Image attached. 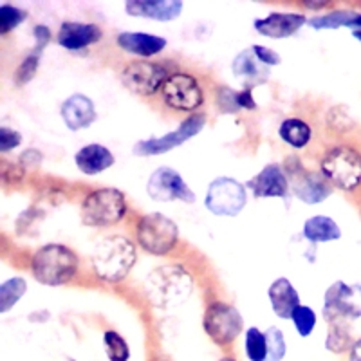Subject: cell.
Here are the masks:
<instances>
[{
	"label": "cell",
	"mask_w": 361,
	"mask_h": 361,
	"mask_svg": "<svg viewBox=\"0 0 361 361\" xmlns=\"http://www.w3.org/2000/svg\"><path fill=\"white\" fill-rule=\"evenodd\" d=\"M150 304L157 309H172L185 304L193 291V279L180 266H157L145 280Z\"/></svg>",
	"instance_id": "cell-1"
},
{
	"label": "cell",
	"mask_w": 361,
	"mask_h": 361,
	"mask_svg": "<svg viewBox=\"0 0 361 361\" xmlns=\"http://www.w3.org/2000/svg\"><path fill=\"white\" fill-rule=\"evenodd\" d=\"M137 253L132 240L123 235H111L99 240L92 253V267L103 282H121L134 267Z\"/></svg>",
	"instance_id": "cell-2"
},
{
	"label": "cell",
	"mask_w": 361,
	"mask_h": 361,
	"mask_svg": "<svg viewBox=\"0 0 361 361\" xmlns=\"http://www.w3.org/2000/svg\"><path fill=\"white\" fill-rule=\"evenodd\" d=\"M33 275L44 286H63L78 271V257L62 244H47L33 257Z\"/></svg>",
	"instance_id": "cell-3"
},
{
	"label": "cell",
	"mask_w": 361,
	"mask_h": 361,
	"mask_svg": "<svg viewBox=\"0 0 361 361\" xmlns=\"http://www.w3.org/2000/svg\"><path fill=\"white\" fill-rule=\"evenodd\" d=\"M322 176L343 192L361 188V152L350 145L329 148L322 159Z\"/></svg>",
	"instance_id": "cell-4"
},
{
	"label": "cell",
	"mask_w": 361,
	"mask_h": 361,
	"mask_svg": "<svg viewBox=\"0 0 361 361\" xmlns=\"http://www.w3.org/2000/svg\"><path fill=\"white\" fill-rule=\"evenodd\" d=\"M127 214L123 192L116 188H102L89 193L82 204V219L87 226H112Z\"/></svg>",
	"instance_id": "cell-5"
},
{
	"label": "cell",
	"mask_w": 361,
	"mask_h": 361,
	"mask_svg": "<svg viewBox=\"0 0 361 361\" xmlns=\"http://www.w3.org/2000/svg\"><path fill=\"white\" fill-rule=\"evenodd\" d=\"M179 230L172 219L161 214H148L137 224V243L152 255H166L173 250Z\"/></svg>",
	"instance_id": "cell-6"
},
{
	"label": "cell",
	"mask_w": 361,
	"mask_h": 361,
	"mask_svg": "<svg viewBox=\"0 0 361 361\" xmlns=\"http://www.w3.org/2000/svg\"><path fill=\"white\" fill-rule=\"evenodd\" d=\"M324 316L331 325L361 318V286L334 282L325 293Z\"/></svg>",
	"instance_id": "cell-7"
},
{
	"label": "cell",
	"mask_w": 361,
	"mask_h": 361,
	"mask_svg": "<svg viewBox=\"0 0 361 361\" xmlns=\"http://www.w3.org/2000/svg\"><path fill=\"white\" fill-rule=\"evenodd\" d=\"M247 202L246 186L231 177H217L209 185L206 193V208L214 215L221 217H235L244 209Z\"/></svg>",
	"instance_id": "cell-8"
},
{
	"label": "cell",
	"mask_w": 361,
	"mask_h": 361,
	"mask_svg": "<svg viewBox=\"0 0 361 361\" xmlns=\"http://www.w3.org/2000/svg\"><path fill=\"white\" fill-rule=\"evenodd\" d=\"M204 331L217 345H230L243 333L244 320L233 305L215 302L206 309Z\"/></svg>",
	"instance_id": "cell-9"
},
{
	"label": "cell",
	"mask_w": 361,
	"mask_h": 361,
	"mask_svg": "<svg viewBox=\"0 0 361 361\" xmlns=\"http://www.w3.org/2000/svg\"><path fill=\"white\" fill-rule=\"evenodd\" d=\"M206 118L201 114H193L188 119H185L179 125L176 132H169V134L161 135V137H152V140H143L140 143L134 145V156L148 157V156H161V154L170 152L172 148L180 147L188 140H192L193 135H197L199 132L204 128Z\"/></svg>",
	"instance_id": "cell-10"
},
{
	"label": "cell",
	"mask_w": 361,
	"mask_h": 361,
	"mask_svg": "<svg viewBox=\"0 0 361 361\" xmlns=\"http://www.w3.org/2000/svg\"><path fill=\"white\" fill-rule=\"evenodd\" d=\"M163 99L170 109L190 112L201 107L204 102V92L193 76L177 73L169 76V80L164 82Z\"/></svg>",
	"instance_id": "cell-11"
},
{
	"label": "cell",
	"mask_w": 361,
	"mask_h": 361,
	"mask_svg": "<svg viewBox=\"0 0 361 361\" xmlns=\"http://www.w3.org/2000/svg\"><path fill=\"white\" fill-rule=\"evenodd\" d=\"M121 80H123L125 87L135 94L152 96L159 90V87L164 85L169 76H166L164 67H161L159 63L137 60V62H130L125 66Z\"/></svg>",
	"instance_id": "cell-12"
},
{
	"label": "cell",
	"mask_w": 361,
	"mask_h": 361,
	"mask_svg": "<svg viewBox=\"0 0 361 361\" xmlns=\"http://www.w3.org/2000/svg\"><path fill=\"white\" fill-rule=\"evenodd\" d=\"M147 192L154 201H195V193L188 188V185L183 180V177H180L176 170L169 169V166H161V169H157L156 172L150 176L147 185Z\"/></svg>",
	"instance_id": "cell-13"
},
{
	"label": "cell",
	"mask_w": 361,
	"mask_h": 361,
	"mask_svg": "<svg viewBox=\"0 0 361 361\" xmlns=\"http://www.w3.org/2000/svg\"><path fill=\"white\" fill-rule=\"evenodd\" d=\"M125 11L132 17L152 18L157 22H170L183 11L180 0H128Z\"/></svg>",
	"instance_id": "cell-14"
},
{
	"label": "cell",
	"mask_w": 361,
	"mask_h": 361,
	"mask_svg": "<svg viewBox=\"0 0 361 361\" xmlns=\"http://www.w3.org/2000/svg\"><path fill=\"white\" fill-rule=\"evenodd\" d=\"M305 24L304 15L298 13H271L269 17L255 22L257 33L267 38H289Z\"/></svg>",
	"instance_id": "cell-15"
},
{
	"label": "cell",
	"mask_w": 361,
	"mask_h": 361,
	"mask_svg": "<svg viewBox=\"0 0 361 361\" xmlns=\"http://www.w3.org/2000/svg\"><path fill=\"white\" fill-rule=\"evenodd\" d=\"M250 188L257 197H288L289 185L288 177L282 172L279 164H267L260 173L253 177Z\"/></svg>",
	"instance_id": "cell-16"
},
{
	"label": "cell",
	"mask_w": 361,
	"mask_h": 361,
	"mask_svg": "<svg viewBox=\"0 0 361 361\" xmlns=\"http://www.w3.org/2000/svg\"><path fill=\"white\" fill-rule=\"evenodd\" d=\"M102 37V29L96 24L63 22L60 31H58V44L69 51H80L99 42Z\"/></svg>",
	"instance_id": "cell-17"
},
{
	"label": "cell",
	"mask_w": 361,
	"mask_h": 361,
	"mask_svg": "<svg viewBox=\"0 0 361 361\" xmlns=\"http://www.w3.org/2000/svg\"><path fill=\"white\" fill-rule=\"evenodd\" d=\"M62 118L71 130L90 127L96 119L94 103L83 94H73L62 103Z\"/></svg>",
	"instance_id": "cell-18"
},
{
	"label": "cell",
	"mask_w": 361,
	"mask_h": 361,
	"mask_svg": "<svg viewBox=\"0 0 361 361\" xmlns=\"http://www.w3.org/2000/svg\"><path fill=\"white\" fill-rule=\"evenodd\" d=\"M231 69H233V74L240 82L246 83L247 89H251L255 85H260L269 76V67L255 56L253 49H244L243 53L237 54Z\"/></svg>",
	"instance_id": "cell-19"
},
{
	"label": "cell",
	"mask_w": 361,
	"mask_h": 361,
	"mask_svg": "<svg viewBox=\"0 0 361 361\" xmlns=\"http://www.w3.org/2000/svg\"><path fill=\"white\" fill-rule=\"evenodd\" d=\"M74 161H76L80 172L85 173V176H96V173H102L111 169L114 164V156L107 147L94 143L80 148L74 156Z\"/></svg>",
	"instance_id": "cell-20"
},
{
	"label": "cell",
	"mask_w": 361,
	"mask_h": 361,
	"mask_svg": "<svg viewBox=\"0 0 361 361\" xmlns=\"http://www.w3.org/2000/svg\"><path fill=\"white\" fill-rule=\"evenodd\" d=\"M269 302L279 318L289 320L300 305V296L289 279H276L269 288Z\"/></svg>",
	"instance_id": "cell-21"
},
{
	"label": "cell",
	"mask_w": 361,
	"mask_h": 361,
	"mask_svg": "<svg viewBox=\"0 0 361 361\" xmlns=\"http://www.w3.org/2000/svg\"><path fill=\"white\" fill-rule=\"evenodd\" d=\"M118 45L125 53L137 54V56H154L159 54L166 47V40L163 37L150 33H121L118 37Z\"/></svg>",
	"instance_id": "cell-22"
},
{
	"label": "cell",
	"mask_w": 361,
	"mask_h": 361,
	"mask_svg": "<svg viewBox=\"0 0 361 361\" xmlns=\"http://www.w3.org/2000/svg\"><path fill=\"white\" fill-rule=\"evenodd\" d=\"M295 195L305 204H318L331 195V186L322 173L304 172L295 183Z\"/></svg>",
	"instance_id": "cell-23"
},
{
	"label": "cell",
	"mask_w": 361,
	"mask_h": 361,
	"mask_svg": "<svg viewBox=\"0 0 361 361\" xmlns=\"http://www.w3.org/2000/svg\"><path fill=\"white\" fill-rule=\"evenodd\" d=\"M304 237L309 243H331V240H340L341 230L336 221L325 215H316L307 219L304 224Z\"/></svg>",
	"instance_id": "cell-24"
},
{
	"label": "cell",
	"mask_w": 361,
	"mask_h": 361,
	"mask_svg": "<svg viewBox=\"0 0 361 361\" xmlns=\"http://www.w3.org/2000/svg\"><path fill=\"white\" fill-rule=\"evenodd\" d=\"M309 25L314 29L350 27L353 31H357V29H361V13L353 11V9H338V11L329 13L324 17L312 18Z\"/></svg>",
	"instance_id": "cell-25"
},
{
	"label": "cell",
	"mask_w": 361,
	"mask_h": 361,
	"mask_svg": "<svg viewBox=\"0 0 361 361\" xmlns=\"http://www.w3.org/2000/svg\"><path fill=\"white\" fill-rule=\"evenodd\" d=\"M279 134L283 143H288L293 148H304L311 141V127L305 123L304 119L289 118L283 119L279 128Z\"/></svg>",
	"instance_id": "cell-26"
},
{
	"label": "cell",
	"mask_w": 361,
	"mask_h": 361,
	"mask_svg": "<svg viewBox=\"0 0 361 361\" xmlns=\"http://www.w3.org/2000/svg\"><path fill=\"white\" fill-rule=\"evenodd\" d=\"M217 103L222 112H238L243 109L253 111V109H257V102L253 99L250 89L237 92V90H231L230 87H222L217 94Z\"/></svg>",
	"instance_id": "cell-27"
},
{
	"label": "cell",
	"mask_w": 361,
	"mask_h": 361,
	"mask_svg": "<svg viewBox=\"0 0 361 361\" xmlns=\"http://www.w3.org/2000/svg\"><path fill=\"white\" fill-rule=\"evenodd\" d=\"M353 336H350L349 329L345 327V324H333L329 329L327 340H325V349L331 350L334 354L350 353L353 349Z\"/></svg>",
	"instance_id": "cell-28"
},
{
	"label": "cell",
	"mask_w": 361,
	"mask_h": 361,
	"mask_svg": "<svg viewBox=\"0 0 361 361\" xmlns=\"http://www.w3.org/2000/svg\"><path fill=\"white\" fill-rule=\"evenodd\" d=\"M25 289H27V283H25V280L20 279V276L6 280V282L0 286V311L8 312L9 309L24 296Z\"/></svg>",
	"instance_id": "cell-29"
},
{
	"label": "cell",
	"mask_w": 361,
	"mask_h": 361,
	"mask_svg": "<svg viewBox=\"0 0 361 361\" xmlns=\"http://www.w3.org/2000/svg\"><path fill=\"white\" fill-rule=\"evenodd\" d=\"M244 349L250 361H266L267 360V338L266 333H260L257 327H250L246 331Z\"/></svg>",
	"instance_id": "cell-30"
},
{
	"label": "cell",
	"mask_w": 361,
	"mask_h": 361,
	"mask_svg": "<svg viewBox=\"0 0 361 361\" xmlns=\"http://www.w3.org/2000/svg\"><path fill=\"white\" fill-rule=\"evenodd\" d=\"M103 345H105V353L111 361H128V357H130V349H128L127 341L116 331H107L103 334Z\"/></svg>",
	"instance_id": "cell-31"
},
{
	"label": "cell",
	"mask_w": 361,
	"mask_h": 361,
	"mask_svg": "<svg viewBox=\"0 0 361 361\" xmlns=\"http://www.w3.org/2000/svg\"><path fill=\"white\" fill-rule=\"evenodd\" d=\"M267 338V360L266 361H282L286 353H288V345L286 338L279 327H269L266 331Z\"/></svg>",
	"instance_id": "cell-32"
},
{
	"label": "cell",
	"mask_w": 361,
	"mask_h": 361,
	"mask_svg": "<svg viewBox=\"0 0 361 361\" xmlns=\"http://www.w3.org/2000/svg\"><path fill=\"white\" fill-rule=\"evenodd\" d=\"M327 127L338 134H345L354 128V119L350 118L347 107H331L327 112Z\"/></svg>",
	"instance_id": "cell-33"
},
{
	"label": "cell",
	"mask_w": 361,
	"mask_h": 361,
	"mask_svg": "<svg viewBox=\"0 0 361 361\" xmlns=\"http://www.w3.org/2000/svg\"><path fill=\"white\" fill-rule=\"evenodd\" d=\"M291 320L302 338L311 336V333L314 331L316 314L311 307H307V305H298V307H296V311L293 312Z\"/></svg>",
	"instance_id": "cell-34"
},
{
	"label": "cell",
	"mask_w": 361,
	"mask_h": 361,
	"mask_svg": "<svg viewBox=\"0 0 361 361\" xmlns=\"http://www.w3.org/2000/svg\"><path fill=\"white\" fill-rule=\"evenodd\" d=\"M25 18H27V11L15 8V6L4 4L0 8V33H9L11 29L18 27Z\"/></svg>",
	"instance_id": "cell-35"
},
{
	"label": "cell",
	"mask_w": 361,
	"mask_h": 361,
	"mask_svg": "<svg viewBox=\"0 0 361 361\" xmlns=\"http://www.w3.org/2000/svg\"><path fill=\"white\" fill-rule=\"evenodd\" d=\"M38 62H40V53H31L25 58L22 66L17 71V83L18 85H24V83L31 82L38 69Z\"/></svg>",
	"instance_id": "cell-36"
},
{
	"label": "cell",
	"mask_w": 361,
	"mask_h": 361,
	"mask_svg": "<svg viewBox=\"0 0 361 361\" xmlns=\"http://www.w3.org/2000/svg\"><path fill=\"white\" fill-rule=\"evenodd\" d=\"M22 143L20 132L13 130V128L2 127L0 128V152H9L11 148L18 147Z\"/></svg>",
	"instance_id": "cell-37"
},
{
	"label": "cell",
	"mask_w": 361,
	"mask_h": 361,
	"mask_svg": "<svg viewBox=\"0 0 361 361\" xmlns=\"http://www.w3.org/2000/svg\"><path fill=\"white\" fill-rule=\"evenodd\" d=\"M251 49H253L255 56L259 58V60L262 63H266L267 67L280 66V62H282V58H280V54L276 53V51H273V49H269V47H266V45H251Z\"/></svg>",
	"instance_id": "cell-38"
},
{
	"label": "cell",
	"mask_w": 361,
	"mask_h": 361,
	"mask_svg": "<svg viewBox=\"0 0 361 361\" xmlns=\"http://www.w3.org/2000/svg\"><path fill=\"white\" fill-rule=\"evenodd\" d=\"M42 163V154L38 152L37 148H29L20 156V166L22 169H38Z\"/></svg>",
	"instance_id": "cell-39"
},
{
	"label": "cell",
	"mask_w": 361,
	"mask_h": 361,
	"mask_svg": "<svg viewBox=\"0 0 361 361\" xmlns=\"http://www.w3.org/2000/svg\"><path fill=\"white\" fill-rule=\"evenodd\" d=\"M35 38H37V45H35V53H42L47 42L51 40V31L49 27H45V25H37L35 27Z\"/></svg>",
	"instance_id": "cell-40"
},
{
	"label": "cell",
	"mask_w": 361,
	"mask_h": 361,
	"mask_svg": "<svg viewBox=\"0 0 361 361\" xmlns=\"http://www.w3.org/2000/svg\"><path fill=\"white\" fill-rule=\"evenodd\" d=\"M22 176H24V169H22L20 164H9L6 163L4 166H2V177H4V180H8V183H17V180L22 179Z\"/></svg>",
	"instance_id": "cell-41"
},
{
	"label": "cell",
	"mask_w": 361,
	"mask_h": 361,
	"mask_svg": "<svg viewBox=\"0 0 361 361\" xmlns=\"http://www.w3.org/2000/svg\"><path fill=\"white\" fill-rule=\"evenodd\" d=\"M349 361H361V338L354 341L353 349L349 353Z\"/></svg>",
	"instance_id": "cell-42"
},
{
	"label": "cell",
	"mask_w": 361,
	"mask_h": 361,
	"mask_svg": "<svg viewBox=\"0 0 361 361\" xmlns=\"http://www.w3.org/2000/svg\"><path fill=\"white\" fill-rule=\"evenodd\" d=\"M305 6H309L311 9H320V8H331L334 6L333 2H305Z\"/></svg>",
	"instance_id": "cell-43"
},
{
	"label": "cell",
	"mask_w": 361,
	"mask_h": 361,
	"mask_svg": "<svg viewBox=\"0 0 361 361\" xmlns=\"http://www.w3.org/2000/svg\"><path fill=\"white\" fill-rule=\"evenodd\" d=\"M353 37L356 38V40L361 42V29H357V31H353Z\"/></svg>",
	"instance_id": "cell-44"
},
{
	"label": "cell",
	"mask_w": 361,
	"mask_h": 361,
	"mask_svg": "<svg viewBox=\"0 0 361 361\" xmlns=\"http://www.w3.org/2000/svg\"><path fill=\"white\" fill-rule=\"evenodd\" d=\"M154 361H170V360H166V357H156Z\"/></svg>",
	"instance_id": "cell-45"
},
{
	"label": "cell",
	"mask_w": 361,
	"mask_h": 361,
	"mask_svg": "<svg viewBox=\"0 0 361 361\" xmlns=\"http://www.w3.org/2000/svg\"><path fill=\"white\" fill-rule=\"evenodd\" d=\"M221 361H237V360H233V357H224V360H221Z\"/></svg>",
	"instance_id": "cell-46"
},
{
	"label": "cell",
	"mask_w": 361,
	"mask_h": 361,
	"mask_svg": "<svg viewBox=\"0 0 361 361\" xmlns=\"http://www.w3.org/2000/svg\"><path fill=\"white\" fill-rule=\"evenodd\" d=\"M360 215H361V204H360Z\"/></svg>",
	"instance_id": "cell-47"
}]
</instances>
